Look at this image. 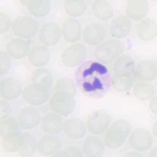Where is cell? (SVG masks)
Masks as SVG:
<instances>
[{
	"label": "cell",
	"instance_id": "cell-6",
	"mask_svg": "<svg viewBox=\"0 0 157 157\" xmlns=\"http://www.w3.org/2000/svg\"><path fill=\"white\" fill-rule=\"evenodd\" d=\"M88 51L82 43H73L62 52L61 61L64 66L68 68L79 66L86 59Z\"/></svg>",
	"mask_w": 157,
	"mask_h": 157
},
{
	"label": "cell",
	"instance_id": "cell-38",
	"mask_svg": "<svg viewBox=\"0 0 157 157\" xmlns=\"http://www.w3.org/2000/svg\"><path fill=\"white\" fill-rule=\"evenodd\" d=\"M13 22L11 21L10 18L5 13H1V18H0V33L4 34L7 31L12 28Z\"/></svg>",
	"mask_w": 157,
	"mask_h": 157
},
{
	"label": "cell",
	"instance_id": "cell-42",
	"mask_svg": "<svg viewBox=\"0 0 157 157\" xmlns=\"http://www.w3.org/2000/svg\"><path fill=\"white\" fill-rule=\"evenodd\" d=\"M149 155H150V156H152V157L156 156V146H155L153 148H152V151L150 152Z\"/></svg>",
	"mask_w": 157,
	"mask_h": 157
},
{
	"label": "cell",
	"instance_id": "cell-10",
	"mask_svg": "<svg viewBox=\"0 0 157 157\" xmlns=\"http://www.w3.org/2000/svg\"><path fill=\"white\" fill-rule=\"evenodd\" d=\"M129 143L134 150L145 152L152 148L153 145V137L148 130L137 128L130 134Z\"/></svg>",
	"mask_w": 157,
	"mask_h": 157
},
{
	"label": "cell",
	"instance_id": "cell-1",
	"mask_svg": "<svg viewBox=\"0 0 157 157\" xmlns=\"http://www.w3.org/2000/svg\"><path fill=\"white\" fill-rule=\"evenodd\" d=\"M78 82L84 94L90 97H101L110 86L109 69L99 61H90L78 71Z\"/></svg>",
	"mask_w": 157,
	"mask_h": 157
},
{
	"label": "cell",
	"instance_id": "cell-32",
	"mask_svg": "<svg viewBox=\"0 0 157 157\" xmlns=\"http://www.w3.org/2000/svg\"><path fill=\"white\" fill-rule=\"evenodd\" d=\"M113 71H129L134 74L135 72V63L134 59L127 54H122L114 61L113 65Z\"/></svg>",
	"mask_w": 157,
	"mask_h": 157
},
{
	"label": "cell",
	"instance_id": "cell-12",
	"mask_svg": "<svg viewBox=\"0 0 157 157\" xmlns=\"http://www.w3.org/2000/svg\"><path fill=\"white\" fill-rule=\"evenodd\" d=\"M23 98L27 103L32 105H42L49 100L50 94L49 90L31 83L24 89Z\"/></svg>",
	"mask_w": 157,
	"mask_h": 157
},
{
	"label": "cell",
	"instance_id": "cell-43",
	"mask_svg": "<svg viewBox=\"0 0 157 157\" xmlns=\"http://www.w3.org/2000/svg\"><path fill=\"white\" fill-rule=\"evenodd\" d=\"M152 130H153V133H154V135L155 137H156V121L154 123V125H153V128H152Z\"/></svg>",
	"mask_w": 157,
	"mask_h": 157
},
{
	"label": "cell",
	"instance_id": "cell-39",
	"mask_svg": "<svg viewBox=\"0 0 157 157\" xmlns=\"http://www.w3.org/2000/svg\"><path fill=\"white\" fill-rule=\"evenodd\" d=\"M12 113V108L10 105L8 103L5 99H2L0 101V116H1V120L6 119Z\"/></svg>",
	"mask_w": 157,
	"mask_h": 157
},
{
	"label": "cell",
	"instance_id": "cell-3",
	"mask_svg": "<svg viewBox=\"0 0 157 157\" xmlns=\"http://www.w3.org/2000/svg\"><path fill=\"white\" fill-rule=\"evenodd\" d=\"M131 131V125L127 120H117L106 130L105 141L111 149L120 148L125 143Z\"/></svg>",
	"mask_w": 157,
	"mask_h": 157
},
{
	"label": "cell",
	"instance_id": "cell-41",
	"mask_svg": "<svg viewBox=\"0 0 157 157\" xmlns=\"http://www.w3.org/2000/svg\"><path fill=\"white\" fill-rule=\"evenodd\" d=\"M125 156H142V155L138 152H130L127 153Z\"/></svg>",
	"mask_w": 157,
	"mask_h": 157
},
{
	"label": "cell",
	"instance_id": "cell-14",
	"mask_svg": "<svg viewBox=\"0 0 157 157\" xmlns=\"http://www.w3.org/2000/svg\"><path fill=\"white\" fill-rule=\"evenodd\" d=\"M62 146L61 138L53 134H48L43 136L37 141V150L39 154L49 156L53 155Z\"/></svg>",
	"mask_w": 157,
	"mask_h": 157
},
{
	"label": "cell",
	"instance_id": "cell-13",
	"mask_svg": "<svg viewBox=\"0 0 157 157\" xmlns=\"http://www.w3.org/2000/svg\"><path fill=\"white\" fill-rule=\"evenodd\" d=\"M22 91L21 84L14 77H6L1 81L0 94L5 100L13 101L17 99L22 94Z\"/></svg>",
	"mask_w": 157,
	"mask_h": 157
},
{
	"label": "cell",
	"instance_id": "cell-28",
	"mask_svg": "<svg viewBox=\"0 0 157 157\" xmlns=\"http://www.w3.org/2000/svg\"><path fill=\"white\" fill-rule=\"evenodd\" d=\"M91 10L93 14L101 21H108L114 14L113 5L108 1L95 0L91 4Z\"/></svg>",
	"mask_w": 157,
	"mask_h": 157
},
{
	"label": "cell",
	"instance_id": "cell-25",
	"mask_svg": "<svg viewBox=\"0 0 157 157\" xmlns=\"http://www.w3.org/2000/svg\"><path fill=\"white\" fill-rule=\"evenodd\" d=\"M32 16L37 18L47 17L51 10V4L47 0H29L22 1Z\"/></svg>",
	"mask_w": 157,
	"mask_h": 157
},
{
	"label": "cell",
	"instance_id": "cell-37",
	"mask_svg": "<svg viewBox=\"0 0 157 157\" xmlns=\"http://www.w3.org/2000/svg\"><path fill=\"white\" fill-rule=\"evenodd\" d=\"M11 68L10 57L5 51H1L0 54V73L1 75L6 74Z\"/></svg>",
	"mask_w": 157,
	"mask_h": 157
},
{
	"label": "cell",
	"instance_id": "cell-18",
	"mask_svg": "<svg viewBox=\"0 0 157 157\" xmlns=\"http://www.w3.org/2000/svg\"><path fill=\"white\" fill-rule=\"evenodd\" d=\"M64 123L61 115L54 112L47 113L42 118L41 128L47 134H60L62 131Z\"/></svg>",
	"mask_w": 157,
	"mask_h": 157
},
{
	"label": "cell",
	"instance_id": "cell-7",
	"mask_svg": "<svg viewBox=\"0 0 157 157\" xmlns=\"http://www.w3.org/2000/svg\"><path fill=\"white\" fill-rule=\"evenodd\" d=\"M111 118L109 113L103 109L94 111L86 120V127L91 134H101L105 132L110 126Z\"/></svg>",
	"mask_w": 157,
	"mask_h": 157
},
{
	"label": "cell",
	"instance_id": "cell-23",
	"mask_svg": "<svg viewBox=\"0 0 157 157\" xmlns=\"http://www.w3.org/2000/svg\"><path fill=\"white\" fill-rule=\"evenodd\" d=\"M83 153L90 157L102 156L105 152V147L100 137L97 136H88L82 144Z\"/></svg>",
	"mask_w": 157,
	"mask_h": 157
},
{
	"label": "cell",
	"instance_id": "cell-34",
	"mask_svg": "<svg viewBox=\"0 0 157 157\" xmlns=\"http://www.w3.org/2000/svg\"><path fill=\"white\" fill-rule=\"evenodd\" d=\"M56 92L69 94L75 96L76 94V84L71 78L63 77L57 81L55 84Z\"/></svg>",
	"mask_w": 157,
	"mask_h": 157
},
{
	"label": "cell",
	"instance_id": "cell-30",
	"mask_svg": "<svg viewBox=\"0 0 157 157\" xmlns=\"http://www.w3.org/2000/svg\"><path fill=\"white\" fill-rule=\"evenodd\" d=\"M63 5L65 12L71 17H81L86 10V3L82 0H66Z\"/></svg>",
	"mask_w": 157,
	"mask_h": 157
},
{
	"label": "cell",
	"instance_id": "cell-11",
	"mask_svg": "<svg viewBox=\"0 0 157 157\" xmlns=\"http://www.w3.org/2000/svg\"><path fill=\"white\" fill-rule=\"evenodd\" d=\"M17 120L20 126L23 129L32 130L39 125L41 122V116L36 108L25 106L18 113Z\"/></svg>",
	"mask_w": 157,
	"mask_h": 157
},
{
	"label": "cell",
	"instance_id": "cell-40",
	"mask_svg": "<svg viewBox=\"0 0 157 157\" xmlns=\"http://www.w3.org/2000/svg\"><path fill=\"white\" fill-rule=\"evenodd\" d=\"M157 98H153L152 99V101L149 102V105H148V107H149V109L150 111L152 112V113H154L155 115L157 114Z\"/></svg>",
	"mask_w": 157,
	"mask_h": 157
},
{
	"label": "cell",
	"instance_id": "cell-17",
	"mask_svg": "<svg viewBox=\"0 0 157 157\" xmlns=\"http://www.w3.org/2000/svg\"><path fill=\"white\" fill-rule=\"evenodd\" d=\"M61 35L67 42L74 43L78 41L82 36L80 22L73 17L67 18L61 26Z\"/></svg>",
	"mask_w": 157,
	"mask_h": 157
},
{
	"label": "cell",
	"instance_id": "cell-24",
	"mask_svg": "<svg viewBox=\"0 0 157 157\" xmlns=\"http://www.w3.org/2000/svg\"><path fill=\"white\" fill-rule=\"evenodd\" d=\"M111 84L119 92H127L134 85L133 74L129 71H116L111 77Z\"/></svg>",
	"mask_w": 157,
	"mask_h": 157
},
{
	"label": "cell",
	"instance_id": "cell-5",
	"mask_svg": "<svg viewBox=\"0 0 157 157\" xmlns=\"http://www.w3.org/2000/svg\"><path fill=\"white\" fill-rule=\"evenodd\" d=\"M12 31L13 34L23 39L33 38L39 32V25L34 17L21 16L13 21Z\"/></svg>",
	"mask_w": 157,
	"mask_h": 157
},
{
	"label": "cell",
	"instance_id": "cell-35",
	"mask_svg": "<svg viewBox=\"0 0 157 157\" xmlns=\"http://www.w3.org/2000/svg\"><path fill=\"white\" fill-rule=\"evenodd\" d=\"M19 123L13 117H8L6 119L1 120L0 123V133H1V137L7 135L8 134L13 131L19 130Z\"/></svg>",
	"mask_w": 157,
	"mask_h": 157
},
{
	"label": "cell",
	"instance_id": "cell-29",
	"mask_svg": "<svg viewBox=\"0 0 157 157\" xmlns=\"http://www.w3.org/2000/svg\"><path fill=\"white\" fill-rule=\"evenodd\" d=\"M32 82L47 90L52 87L54 79L51 72L46 68H38L32 75Z\"/></svg>",
	"mask_w": 157,
	"mask_h": 157
},
{
	"label": "cell",
	"instance_id": "cell-27",
	"mask_svg": "<svg viewBox=\"0 0 157 157\" xmlns=\"http://www.w3.org/2000/svg\"><path fill=\"white\" fill-rule=\"evenodd\" d=\"M24 134L19 130L13 131L2 137V145L7 152H19L24 145Z\"/></svg>",
	"mask_w": 157,
	"mask_h": 157
},
{
	"label": "cell",
	"instance_id": "cell-8",
	"mask_svg": "<svg viewBox=\"0 0 157 157\" xmlns=\"http://www.w3.org/2000/svg\"><path fill=\"white\" fill-rule=\"evenodd\" d=\"M38 36L39 41L45 47H54L61 40V29L56 22H47L42 25Z\"/></svg>",
	"mask_w": 157,
	"mask_h": 157
},
{
	"label": "cell",
	"instance_id": "cell-16",
	"mask_svg": "<svg viewBox=\"0 0 157 157\" xmlns=\"http://www.w3.org/2000/svg\"><path fill=\"white\" fill-rule=\"evenodd\" d=\"M63 130L69 138L78 140L85 137L87 133V127L82 120L77 118H70L64 122Z\"/></svg>",
	"mask_w": 157,
	"mask_h": 157
},
{
	"label": "cell",
	"instance_id": "cell-20",
	"mask_svg": "<svg viewBox=\"0 0 157 157\" xmlns=\"http://www.w3.org/2000/svg\"><path fill=\"white\" fill-rule=\"evenodd\" d=\"M135 74L137 79L141 82H148L156 78V64L153 61L143 60L136 65Z\"/></svg>",
	"mask_w": 157,
	"mask_h": 157
},
{
	"label": "cell",
	"instance_id": "cell-15",
	"mask_svg": "<svg viewBox=\"0 0 157 157\" xmlns=\"http://www.w3.org/2000/svg\"><path fill=\"white\" fill-rule=\"evenodd\" d=\"M132 30V24L128 17L120 15L112 20L109 26L111 35L116 39H123L129 36Z\"/></svg>",
	"mask_w": 157,
	"mask_h": 157
},
{
	"label": "cell",
	"instance_id": "cell-31",
	"mask_svg": "<svg viewBox=\"0 0 157 157\" xmlns=\"http://www.w3.org/2000/svg\"><path fill=\"white\" fill-rule=\"evenodd\" d=\"M133 94L138 100L146 101L155 95V89L152 84L139 82H137L133 88Z\"/></svg>",
	"mask_w": 157,
	"mask_h": 157
},
{
	"label": "cell",
	"instance_id": "cell-22",
	"mask_svg": "<svg viewBox=\"0 0 157 157\" xmlns=\"http://www.w3.org/2000/svg\"><path fill=\"white\" fill-rule=\"evenodd\" d=\"M29 44L21 38L12 39L6 47V51L13 59H22L29 54Z\"/></svg>",
	"mask_w": 157,
	"mask_h": 157
},
{
	"label": "cell",
	"instance_id": "cell-36",
	"mask_svg": "<svg viewBox=\"0 0 157 157\" xmlns=\"http://www.w3.org/2000/svg\"><path fill=\"white\" fill-rule=\"evenodd\" d=\"M83 152L79 148L76 146H70L65 149L58 150L53 155V156H64V157H81L83 156Z\"/></svg>",
	"mask_w": 157,
	"mask_h": 157
},
{
	"label": "cell",
	"instance_id": "cell-33",
	"mask_svg": "<svg viewBox=\"0 0 157 157\" xmlns=\"http://www.w3.org/2000/svg\"><path fill=\"white\" fill-rule=\"evenodd\" d=\"M24 134V145L19 150V154L21 156H31L34 155L37 150V141L36 137L29 133Z\"/></svg>",
	"mask_w": 157,
	"mask_h": 157
},
{
	"label": "cell",
	"instance_id": "cell-4",
	"mask_svg": "<svg viewBox=\"0 0 157 157\" xmlns=\"http://www.w3.org/2000/svg\"><path fill=\"white\" fill-rule=\"evenodd\" d=\"M49 105L54 113L61 116H67L74 112L76 101L73 95L56 92L50 98Z\"/></svg>",
	"mask_w": 157,
	"mask_h": 157
},
{
	"label": "cell",
	"instance_id": "cell-19",
	"mask_svg": "<svg viewBox=\"0 0 157 157\" xmlns=\"http://www.w3.org/2000/svg\"><path fill=\"white\" fill-rule=\"evenodd\" d=\"M50 52L47 47L42 45H36L29 53V61L32 66L43 68L50 60Z\"/></svg>",
	"mask_w": 157,
	"mask_h": 157
},
{
	"label": "cell",
	"instance_id": "cell-21",
	"mask_svg": "<svg viewBox=\"0 0 157 157\" xmlns=\"http://www.w3.org/2000/svg\"><path fill=\"white\" fill-rule=\"evenodd\" d=\"M149 10V5L146 0H130L126 7L127 14L130 19L140 21L146 17Z\"/></svg>",
	"mask_w": 157,
	"mask_h": 157
},
{
	"label": "cell",
	"instance_id": "cell-26",
	"mask_svg": "<svg viewBox=\"0 0 157 157\" xmlns=\"http://www.w3.org/2000/svg\"><path fill=\"white\" fill-rule=\"evenodd\" d=\"M136 33L137 37L142 41H151L156 36V23L151 18L142 20L137 25Z\"/></svg>",
	"mask_w": 157,
	"mask_h": 157
},
{
	"label": "cell",
	"instance_id": "cell-2",
	"mask_svg": "<svg viewBox=\"0 0 157 157\" xmlns=\"http://www.w3.org/2000/svg\"><path fill=\"white\" fill-rule=\"evenodd\" d=\"M125 46L117 39H109L102 42L94 50V57L97 61L104 64L115 61L123 54Z\"/></svg>",
	"mask_w": 157,
	"mask_h": 157
},
{
	"label": "cell",
	"instance_id": "cell-9",
	"mask_svg": "<svg viewBox=\"0 0 157 157\" xmlns=\"http://www.w3.org/2000/svg\"><path fill=\"white\" fill-rule=\"evenodd\" d=\"M106 36L107 32L105 26L97 22L87 24L82 32V39L90 46H98L104 42Z\"/></svg>",
	"mask_w": 157,
	"mask_h": 157
}]
</instances>
